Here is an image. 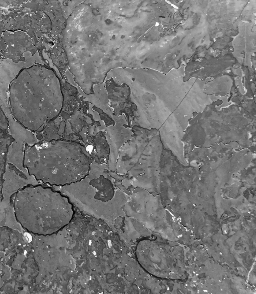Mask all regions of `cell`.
<instances>
[{
  "label": "cell",
  "instance_id": "obj_1",
  "mask_svg": "<svg viewBox=\"0 0 256 294\" xmlns=\"http://www.w3.org/2000/svg\"><path fill=\"white\" fill-rule=\"evenodd\" d=\"M8 103L18 123L29 131L40 133L60 110L62 98L56 75L40 64L23 68L10 84Z\"/></svg>",
  "mask_w": 256,
  "mask_h": 294
},
{
  "label": "cell",
  "instance_id": "obj_2",
  "mask_svg": "<svg viewBox=\"0 0 256 294\" xmlns=\"http://www.w3.org/2000/svg\"><path fill=\"white\" fill-rule=\"evenodd\" d=\"M58 187L80 211L110 225L126 215L127 196L104 172H90L80 181Z\"/></svg>",
  "mask_w": 256,
  "mask_h": 294
},
{
  "label": "cell",
  "instance_id": "obj_4",
  "mask_svg": "<svg viewBox=\"0 0 256 294\" xmlns=\"http://www.w3.org/2000/svg\"><path fill=\"white\" fill-rule=\"evenodd\" d=\"M8 121L0 106V131H8Z\"/></svg>",
  "mask_w": 256,
  "mask_h": 294
},
{
  "label": "cell",
  "instance_id": "obj_3",
  "mask_svg": "<svg viewBox=\"0 0 256 294\" xmlns=\"http://www.w3.org/2000/svg\"><path fill=\"white\" fill-rule=\"evenodd\" d=\"M43 19L34 10L4 16L0 21V58L18 63L26 60V55L33 56L40 47Z\"/></svg>",
  "mask_w": 256,
  "mask_h": 294
}]
</instances>
